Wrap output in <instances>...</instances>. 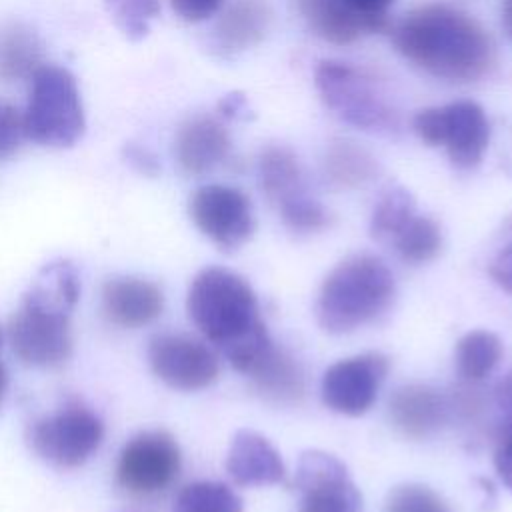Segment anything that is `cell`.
Listing matches in <instances>:
<instances>
[{"mask_svg":"<svg viewBox=\"0 0 512 512\" xmlns=\"http://www.w3.org/2000/svg\"><path fill=\"white\" fill-rule=\"evenodd\" d=\"M188 214L196 228L224 252L240 248L254 232L248 196L226 184L196 188L188 200Z\"/></svg>","mask_w":512,"mask_h":512,"instance_id":"cell-10","label":"cell"},{"mask_svg":"<svg viewBox=\"0 0 512 512\" xmlns=\"http://www.w3.org/2000/svg\"><path fill=\"white\" fill-rule=\"evenodd\" d=\"M294 486L300 494L298 512H362V496L346 466L328 452H302Z\"/></svg>","mask_w":512,"mask_h":512,"instance_id":"cell-12","label":"cell"},{"mask_svg":"<svg viewBox=\"0 0 512 512\" xmlns=\"http://www.w3.org/2000/svg\"><path fill=\"white\" fill-rule=\"evenodd\" d=\"M386 512H446V504L424 484H402L388 494Z\"/></svg>","mask_w":512,"mask_h":512,"instance_id":"cell-29","label":"cell"},{"mask_svg":"<svg viewBox=\"0 0 512 512\" xmlns=\"http://www.w3.org/2000/svg\"><path fill=\"white\" fill-rule=\"evenodd\" d=\"M414 214L416 204L412 194L400 186H392L374 206L370 218V234L380 242H390Z\"/></svg>","mask_w":512,"mask_h":512,"instance_id":"cell-27","label":"cell"},{"mask_svg":"<svg viewBox=\"0 0 512 512\" xmlns=\"http://www.w3.org/2000/svg\"><path fill=\"white\" fill-rule=\"evenodd\" d=\"M164 308L162 290L138 276H114L102 286V312L120 328H142L152 324Z\"/></svg>","mask_w":512,"mask_h":512,"instance_id":"cell-14","label":"cell"},{"mask_svg":"<svg viewBox=\"0 0 512 512\" xmlns=\"http://www.w3.org/2000/svg\"><path fill=\"white\" fill-rule=\"evenodd\" d=\"M76 300L62 288L32 280L8 320L12 354L32 368H58L72 354V312Z\"/></svg>","mask_w":512,"mask_h":512,"instance_id":"cell-4","label":"cell"},{"mask_svg":"<svg viewBox=\"0 0 512 512\" xmlns=\"http://www.w3.org/2000/svg\"><path fill=\"white\" fill-rule=\"evenodd\" d=\"M180 468L182 454L176 438L166 430H144L120 450L116 484L132 496H154L176 482Z\"/></svg>","mask_w":512,"mask_h":512,"instance_id":"cell-9","label":"cell"},{"mask_svg":"<svg viewBox=\"0 0 512 512\" xmlns=\"http://www.w3.org/2000/svg\"><path fill=\"white\" fill-rule=\"evenodd\" d=\"M494 468L504 486L512 492V428L500 434L498 448L494 452Z\"/></svg>","mask_w":512,"mask_h":512,"instance_id":"cell-36","label":"cell"},{"mask_svg":"<svg viewBox=\"0 0 512 512\" xmlns=\"http://www.w3.org/2000/svg\"><path fill=\"white\" fill-rule=\"evenodd\" d=\"M324 172L334 184L342 188H354L372 180L378 172V166L376 160L356 142L334 140L324 156Z\"/></svg>","mask_w":512,"mask_h":512,"instance_id":"cell-23","label":"cell"},{"mask_svg":"<svg viewBox=\"0 0 512 512\" xmlns=\"http://www.w3.org/2000/svg\"><path fill=\"white\" fill-rule=\"evenodd\" d=\"M412 128L422 142L444 146L450 162L464 170L480 164L490 140L488 118L472 100L420 110L412 118Z\"/></svg>","mask_w":512,"mask_h":512,"instance_id":"cell-8","label":"cell"},{"mask_svg":"<svg viewBox=\"0 0 512 512\" xmlns=\"http://www.w3.org/2000/svg\"><path fill=\"white\" fill-rule=\"evenodd\" d=\"M298 6L310 28L332 44H352L364 34H374L372 26L340 0H298Z\"/></svg>","mask_w":512,"mask_h":512,"instance_id":"cell-22","label":"cell"},{"mask_svg":"<svg viewBox=\"0 0 512 512\" xmlns=\"http://www.w3.org/2000/svg\"><path fill=\"white\" fill-rule=\"evenodd\" d=\"M272 10L266 0H234L216 20L210 48L220 58H232L256 46L268 32Z\"/></svg>","mask_w":512,"mask_h":512,"instance_id":"cell-17","label":"cell"},{"mask_svg":"<svg viewBox=\"0 0 512 512\" xmlns=\"http://www.w3.org/2000/svg\"><path fill=\"white\" fill-rule=\"evenodd\" d=\"M346 8H350L354 14L364 18L374 34L386 32L390 28L388 22V8L394 4V0H340Z\"/></svg>","mask_w":512,"mask_h":512,"instance_id":"cell-31","label":"cell"},{"mask_svg":"<svg viewBox=\"0 0 512 512\" xmlns=\"http://www.w3.org/2000/svg\"><path fill=\"white\" fill-rule=\"evenodd\" d=\"M494 402H496V408L500 414L496 430H498V434H504L506 430L512 428V370L496 386Z\"/></svg>","mask_w":512,"mask_h":512,"instance_id":"cell-35","label":"cell"},{"mask_svg":"<svg viewBox=\"0 0 512 512\" xmlns=\"http://www.w3.org/2000/svg\"><path fill=\"white\" fill-rule=\"evenodd\" d=\"M386 374L388 358L378 352L338 360L322 376V402L332 412L362 416L372 408Z\"/></svg>","mask_w":512,"mask_h":512,"instance_id":"cell-13","label":"cell"},{"mask_svg":"<svg viewBox=\"0 0 512 512\" xmlns=\"http://www.w3.org/2000/svg\"><path fill=\"white\" fill-rule=\"evenodd\" d=\"M218 110L224 118H232V120H238V118H248L250 114V108H248V100L244 94L240 92H230L226 94L220 104H218Z\"/></svg>","mask_w":512,"mask_h":512,"instance_id":"cell-37","label":"cell"},{"mask_svg":"<svg viewBox=\"0 0 512 512\" xmlns=\"http://www.w3.org/2000/svg\"><path fill=\"white\" fill-rule=\"evenodd\" d=\"M24 138L26 132L22 112L10 102L0 100V160L16 154Z\"/></svg>","mask_w":512,"mask_h":512,"instance_id":"cell-30","label":"cell"},{"mask_svg":"<svg viewBox=\"0 0 512 512\" xmlns=\"http://www.w3.org/2000/svg\"><path fill=\"white\" fill-rule=\"evenodd\" d=\"M44 64V42L30 24L8 20L0 26V82L30 80Z\"/></svg>","mask_w":512,"mask_h":512,"instance_id":"cell-20","label":"cell"},{"mask_svg":"<svg viewBox=\"0 0 512 512\" xmlns=\"http://www.w3.org/2000/svg\"><path fill=\"white\" fill-rule=\"evenodd\" d=\"M392 424L408 438H428L452 416V398L426 384L398 388L388 404Z\"/></svg>","mask_w":512,"mask_h":512,"instance_id":"cell-15","label":"cell"},{"mask_svg":"<svg viewBox=\"0 0 512 512\" xmlns=\"http://www.w3.org/2000/svg\"><path fill=\"white\" fill-rule=\"evenodd\" d=\"M502 20H504V28H506V32H508V36L512 40V0H506Z\"/></svg>","mask_w":512,"mask_h":512,"instance_id":"cell-39","label":"cell"},{"mask_svg":"<svg viewBox=\"0 0 512 512\" xmlns=\"http://www.w3.org/2000/svg\"><path fill=\"white\" fill-rule=\"evenodd\" d=\"M258 182L278 212L312 196L296 154L286 146H268L260 154Z\"/></svg>","mask_w":512,"mask_h":512,"instance_id":"cell-19","label":"cell"},{"mask_svg":"<svg viewBox=\"0 0 512 512\" xmlns=\"http://www.w3.org/2000/svg\"><path fill=\"white\" fill-rule=\"evenodd\" d=\"M248 376L252 378L256 390L266 400L276 404H294L304 394L302 366L284 348L272 346Z\"/></svg>","mask_w":512,"mask_h":512,"instance_id":"cell-21","label":"cell"},{"mask_svg":"<svg viewBox=\"0 0 512 512\" xmlns=\"http://www.w3.org/2000/svg\"><path fill=\"white\" fill-rule=\"evenodd\" d=\"M114 24L128 40H142L160 14V0H104Z\"/></svg>","mask_w":512,"mask_h":512,"instance_id":"cell-28","label":"cell"},{"mask_svg":"<svg viewBox=\"0 0 512 512\" xmlns=\"http://www.w3.org/2000/svg\"><path fill=\"white\" fill-rule=\"evenodd\" d=\"M22 118L26 138L38 146H74L84 134L86 120L72 72L56 64H44L30 78V94Z\"/></svg>","mask_w":512,"mask_h":512,"instance_id":"cell-5","label":"cell"},{"mask_svg":"<svg viewBox=\"0 0 512 512\" xmlns=\"http://www.w3.org/2000/svg\"><path fill=\"white\" fill-rule=\"evenodd\" d=\"M186 308L204 338L220 348L226 360L246 376L274 346L260 320L252 286L228 268L210 266L200 270L188 288Z\"/></svg>","mask_w":512,"mask_h":512,"instance_id":"cell-2","label":"cell"},{"mask_svg":"<svg viewBox=\"0 0 512 512\" xmlns=\"http://www.w3.org/2000/svg\"><path fill=\"white\" fill-rule=\"evenodd\" d=\"M314 80L324 104L344 122L366 132L396 134L400 130L396 110L364 72L350 64L324 60L316 66Z\"/></svg>","mask_w":512,"mask_h":512,"instance_id":"cell-6","label":"cell"},{"mask_svg":"<svg viewBox=\"0 0 512 512\" xmlns=\"http://www.w3.org/2000/svg\"><path fill=\"white\" fill-rule=\"evenodd\" d=\"M502 358V342L494 332L472 330L456 344V368L468 382H480L492 374Z\"/></svg>","mask_w":512,"mask_h":512,"instance_id":"cell-24","label":"cell"},{"mask_svg":"<svg viewBox=\"0 0 512 512\" xmlns=\"http://www.w3.org/2000/svg\"><path fill=\"white\" fill-rule=\"evenodd\" d=\"M230 154V136L214 116H192L176 132L174 156L188 176H204Z\"/></svg>","mask_w":512,"mask_h":512,"instance_id":"cell-16","label":"cell"},{"mask_svg":"<svg viewBox=\"0 0 512 512\" xmlns=\"http://www.w3.org/2000/svg\"><path fill=\"white\" fill-rule=\"evenodd\" d=\"M226 472L238 486L280 484L286 478L278 450L254 430H238L226 456Z\"/></svg>","mask_w":512,"mask_h":512,"instance_id":"cell-18","label":"cell"},{"mask_svg":"<svg viewBox=\"0 0 512 512\" xmlns=\"http://www.w3.org/2000/svg\"><path fill=\"white\" fill-rule=\"evenodd\" d=\"M122 158H124V162L134 172H138L142 176H150L152 178V176H156L160 172V162H158L156 154L150 148L142 146V144H136V142L124 144Z\"/></svg>","mask_w":512,"mask_h":512,"instance_id":"cell-33","label":"cell"},{"mask_svg":"<svg viewBox=\"0 0 512 512\" xmlns=\"http://www.w3.org/2000/svg\"><path fill=\"white\" fill-rule=\"evenodd\" d=\"M224 0H170L172 10L186 22H200L218 12Z\"/></svg>","mask_w":512,"mask_h":512,"instance_id":"cell-34","label":"cell"},{"mask_svg":"<svg viewBox=\"0 0 512 512\" xmlns=\"http://www.w3.org/2000/svg\"><path fill=\"white\" fill-rule=\"evenodd\" d=\"M390 244L402 260L410 264H424L438 256L442 248V232L432 218L414 214Z\"/></svg>","mask_w":512,"mask_h":512,"instance_id":"cell-25","label":"cell"},{"mask_svg":"<svg viewBox=\"0 0 512 512\" xmlns=\"http://www.w3.org/2000/svg\"><path fill=\"white\" fill-rule=\"evenodd\" d=\"M104 440V424L96 412L82 404L36 418L28 424L30 450L50 466L72 470L92 458Z\"/></svg>","mask_w":512,"mask_h":512,"instance_id":"cell-7","label":"cell"},{"mask_svg":"<svg viewBox=\"0 0 512 512\" xmlns=\"http://www.w3.org/2000/svg\"><path fill=\"white\" fill-rule=\"evenodd\" d=\"M392 40L412 64L448 82H474L494 64V44L482 24L446 4L414 8L392 28Z\"/></svg>","mask_w":512,"mask_h":512,"instance_id":"cell-1","label":"cell"},{"mask_svg":"<svg viewBox=\"0 0 512 512\" xmlns=\"http://www.w3.org/2000/svg\"><path fill=\"white\" fill-rule=\"evenodd\" d=\"M2 344H4V330H2V326H0V350H2ZM6 392H8V370H6V364H4L2 358H0V408H2V404H4Z\"/></svg>","mask_w":512,"mask_h":512,"instance_id":"cell-38","label":"cell"},{"mask_svg":"<svg viewBox=\"0 0 512 512\" xmlns=\"http://www.w3.org/2000/svg\"><path fill=\"white\" fill-rule=\"evenodd\" d=\"M148 364L170 388L182 392L204 390L218 378V358L202 340L188 334L164 332L148 342Z\"/></svg>","mask_w":512,"mask_h":512,"instance_id":"cell-11","label":"cell"},{"mask_svg":"<svg viewBox=\"0 0 512 512\" xmlns=\"http://www.w3.org/2000/svg\"><path fill=\"white\" fill-rule=\"evenodd\" d=\"M394 276L372 254L342 260L322 282L316 314L330 334H346L376 320L394 300Z\"/></svg>","mask_w":512,"mask_h":512,"instance_id":"cell-3","label":"cell"},{"mask_svg":"<svg viewBox=\"0 0 512 512\" xmlns=\"http://www.w3.org/2000/svg\"><path fill=\"white\" fill-rule=\"evenodd\" d=\"M506 230H508V242H504L496 250V254H494V258H492V262L488 266V272H490L492 280L502 290L512 294V218L508 220Z\"/></svg>","mask_w":512,"mask_h":512,"instance_id":"cell-32","label":"cell"},{"mask_svg":"<svg viewBox=\"0 0 512 512\" xmlns=\"http://www.w3.org/2000/svg\"><path fill=\"white\" fill-rule=\"evenodd\" d=\"M172 512H244V506L228 484L198 480L178 492Z\"/></svg>","mask_w":512,"mask_h":512,"instance_id":"cell-26","label":"cell"}]
</instances>
